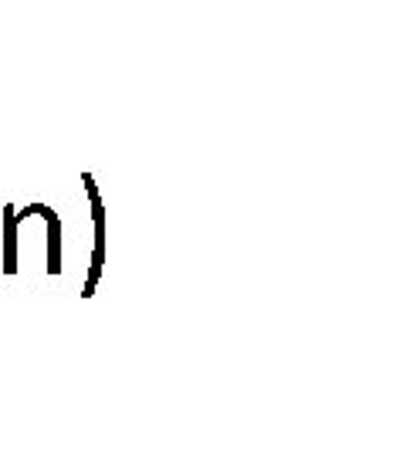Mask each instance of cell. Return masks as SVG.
<instances>
[{"label":"cell","mask_w":406,"mask_h":457,"mask_svg":"<svg viewBox=\"0 0 406 457\" xmlns=\"http://www.w3.org/2000/svg\"><path fill=\"white\" fill-rule=\"evenodd\" d=\"M81 187L88 194V204H92V224H95V247H92V262H88V275H85V285H81V298H92L102 281V271H105V251H109V228H105V200L98 194V183L92 173H81Z\"/></svg>","instance_id":"obj_1"}]
</instances>
